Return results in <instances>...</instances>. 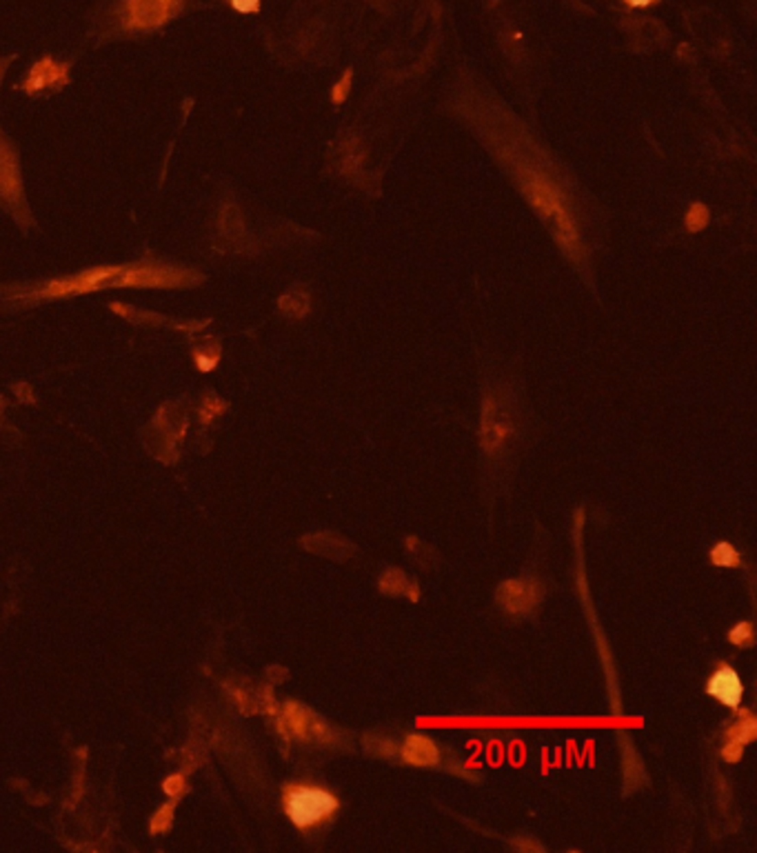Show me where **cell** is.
I'll list each match as a JSON object with an SVG mask.
<instances>
[{
    "instance_id": "3",
    "label": "cell",
    "mask_w": 757,
    "mask_h": 853,
    "mask_svg": "<svg viewBox=\"0 0 757 853\" xmlns=\"http://www.w3.org/2000/svg\"><path fill=\"white\" fill-rule=\"evenodd\" d=\"M200 280L202 276L191 269L145 262V265L118 267L109 287H189Z\"/></svg>"
},
{
    "instance_id": "16",
    "label": "cell",
    "mask_w": 757,
    "mask_h": 853,
    "mask_svg": "<svg viewBox=\"0 0 757 853\" xmlns=\"http://www.w3.org/2000/svg\"><path fill=\"white\" fill-rule=\"evenodd\" d=\"M755 729H757V725H755V720L751 718V716H746V720L744 723H740L737 725L733 731H731V743H735V745H746V743H751V740L755 738Z\"/></svg>"
},
{
    "instance_id": "11",
    "label": "cell",
    "mask_w": 757,
    "mask_h": 853,
    "mask_svg": "<svg viewBox=\"0 0 757 853\" xmlns=\"http://www.w3.org/2000/svg\"><path fill=\"white\" fill-rule=\"evenodd\" d=\"M402 758L413 767H431L438 762V747L424 736H409L402 749Z\"/></svg>"
},
{
    "instance_id": "6",
    "label": "cell",
    "mask_w": 757,
    "mask_h": 853,
    "mask_svg": "<svg viewBox=\"0 0 757 853\" xmlns=\"http://www.w3.org/2000/svg\"><path fill=\"white\" fill-rule=\"evenodd\" d=\"M0 202L7 205L14 213L25 215L27 205H25V191H23V180H21V170H18V161L12 145L0 136Z\"/></svg>"
},
{
    "instance_id": "7",
    "label": "cell",
    "mask_w": 757,
    "mask_h": 853,
    "mask_svg": "<svg viewBox=\"0 0 757 853\" xmlns=\"http://www.w3.org/2000/svg\"><path fill=\"white\" fill-rule=\"evenodd\" d=\"M69 82V67L67 65H56L49 56L36 62L30 78L25 80L23 89L27 93H40V91H58Z\"/></svg>"
},
{
    "instance_id": "2",
    "label": "cell",
    "mask_w": 757,
    "mask_h": 853,
    "mask_svg": "<svg viewBox=\"0 0 757 853\" xmlns=\"http://www.w3.org/2000/svg\"><path fill=\"white\" fill-rule=\"evenodd\" d=\"M338 807L340 802L336 795L327 789H320V786L298 784L291 786L285 795V811L298 829L316 827L323 820L331 818Z\"/></svg>"
},
{
    "instance_id": "5",
    "label": "cell",
    "mask_w": 757,
    "mask_h": 853,
    "mask_svg": "<svg viewBox=\"0 0 757 853\" xmlns=\"http://www.w3.org/2000/svg\"><path fill=\"white\" fill-rule=\"evenodd\" d=\"M118 271V267H98L75 274L71 278H60L47 285L43 292H38V298H65V296H78L87 292H98V289L109 287V280Z\"/></svg>"
},
{
    "instance_id": "17",
    "label": "cell",
    "mask_w": 757,
    "mask_h": 853,
    "mask_svg": "<svg viewBox=\"0 0 757 853\" xmlns=\"http://www.w3.org/2000/svg\"><path fill=\"white\" fill-rule=\"evenodd\" d=\"M351 82H353V71L347 69L342 73V78H340L334 85V89H331V102H334V105H342L347 100L349 91H351Z\"/></svg>"
},
{
    "instance_id": "15",
    "label": "cell",
    "mask_w": 757,
    "mask_h": 853,
    "mask_svg": "<svg viewBox=\"0 0 757 853\" xmlns=\"http://www.w3.org/2000/svg\"><path fill=\"white\" fill-rule=\"evenodd\" d=\"M342 165H345V172L347 174H356L358 170H360V165H362V149H360V145H358L353 138L347 140V145H345Z\"/></svg>"
},
{
    "instance_id": "4",
    "label": "cell",
    "mask_w": 757,
    "mask_h": 853,
    "mask_svg": "<svg viewBox=\"0 0 757 853\" xmlns=\"http://www.w3.org/2000/svg\"><path fill=\"white\" fill-rule=\"evenodd\" d=\"M183 9V0H127L125 27L131 32H149L165 25Z\"/></svg>"
},
{
    "instance_id": "1",
    "label": "cell",
    "mask_w": 757,
    "mask_h": 853,
    "mask_svg": "<svg viewBox=\"0 0 757 853\" xmlns=\"http://www.w3.org/2000/svg\"><path fill=\"white\" fill-rule=\"evenodd\" d=\"M520 183L524 187V194L531 207L537 211L542 220L548 222L551 233L571 258L582 256V238L575 227L571 211L566 209L564 196L551 178L535 170L531 165H520Z\"/></svg>"
},
{
    "instance_id": "14",
    "label": "cell",
    "mask_w": 757,
    "mask_h": 853,
    "mask_svg": "<svg viewBox=\"0 0 757 853\" xmlns=\"http://www.w3.org/2000/svg\"><path fill=\"white\" fill-rule=\"evenodd\" d=\"M711 560H713V565H717V567H737V565H742V558L737 556V551L731 545H728V542H720V545L713 547Z\"/></svg>"
},
{
    "instance_id": "9",
    "label": "cell",
    "mask_w": 757,
    "mask_h": 853,
    "mask_svg": "<svg viewBox=\"0 0 757 853\" xmlns=\"http://www.w3.org/2000/svg\"><path fill=\"white\" fill-rule=\"evenodd\" d=\"M540 600V589L531 580H511L500 587V603L511 614L531 609Z\"/></svg>"
},
{
    "instance_id": "18",
    "label": "cell",
    "mask_w": 757,
    "mask_h": 853,
    "mask_svg": "<svg viewBox=\"0 0 757 853\" xmlns=\"http://www.w3.org/2000/svg\"><path fill=\"white\" fill-rule=\"evenodd\" d=\"M728 640L733 644L740 646H751L753 644V627L751 622H740L737 627H733L731 633H728Z\"/></svg>"
},
{
    "instance_id": "13",
    "label": "cell",
    "mask_w": 757,
    "mask_h": 853,
    "mask_svg": "<svg viewBox=\"0 0 757 853\" xmlns=\"http://www.w3.org/2000/svg\"><path fill=\"white\" fill-rule=\"evenodd\" d=\"M708 220H711V211H708V207H706L704 202H693V205H690L688 211H686V218H684L686 229L690 233L702 231L706 224H708Z\"/></svg>"
},
{
    "instance_id": "19",
    "label": "cell",
    "mask_w": 757,
    "mask_h": 853,
    "mask_svg": "<svg viewBox=\"0 0 757 853\" xmlns=\"http://www.w3.org/2000/svg\"><path fill=\"white\" fill-rule=\"evenodd\" d=\"M229 3L240 14H255L260 9V0H229Z\"/></svg>"
},
{
    "instance_id": "12",
    "label": "cell",
    "mask_w": 757,
    "mask_h": 853,
    "mask_svg": "<svg viewBox=\"0 0 757 853\" xmlns=\"http://www.w3.org/2000/svg\"><path fill=\"white\" fill-rule=\"evenodd\" d=\"M278 305H280L282 314H287L291 318H302V316H307V312H309V294L300 287L291 289V292H287L278 300Z\"/></svg>"
},
{
    "instance_id": "20",
    "label": "cell",
    "mask_w": 757,
    "mask_h": 853,
    "mask_svg": "<svg viewBox=\"0 0 757 853\" xmlns=\"http://www.w3.org/2000/svg\"><path fill=\"white\" fill-rule=\"evenodd\" d=\"M196 364H198V369H200V371H211L216 364H218V353L216 355H209V353L198 351L196 353Z\"/></svg>"
},
{
    "instance_id": "10",
    "label": "cell",
    "mask_w": 757,
    "mask_h": 853,
    "mask_svg": "<svg viewBox=\"0 0 757 853\" xmlns=\"http://www.w3.org/2000/svg\"><path fill=\"white\" fill-rule=\"evenodd\" d=\"M482 436H485V445L487 449H496L500 447V443L509 436V420L506 416L500 411L498 402L493 398H487L485 402V416H482Z\"/></svg>"
},
{
    "instance_id": "8",
    "label": "cell",
    "mask_w": 757,
    "mask_h": 853,
    "mask_svg": "<svg viewBox=\"0 0 757 853\" xmlns=\"http://www.w3.org/2000/svg\"><path fill=\"white\" fill-rule=\"evenodd\" d=\"M706 689L715 700H720L726 707H740L744 696V684L740 680V673L733 667H726V664L713 673Z\"/></svg>"
},
{
    "instance_id": "21",
    "label": "cell",
    "mask_w": 757,
    "mask_h": 853,
    "mask_svg": "<svg viewBox=\"0 0 757 853\" xmlns=\"http://www.w3.org/2000/svg\"><path fill=\"white\" fill-rule=\"evenodd\" d=\"M624 3L629 7H651V5H657L660 0H624Z\"/></svg>"
}]
</instances>
